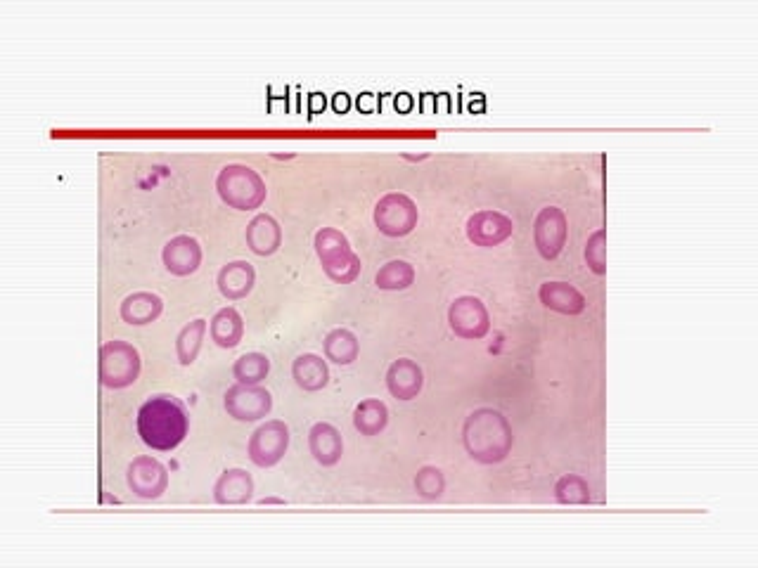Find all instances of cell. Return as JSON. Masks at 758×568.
<instances>
[{"mask_svg": "<svg viewBox=\"0 0 758 568\" xmlns=\"http://www.w3.org/2000/svg\"><path fill=\"white\" fill-rule=\"evenodd\" d=\"M325 275L337 284H349L361 275V256L351 247L349 237L337 228H323L313 240Z\"/></svg>", "mask_w": 758, "mask_h": 568, "instance_id": "obj_4", "label": "cell"}, {"mask_svg": "<svg viewBox=\"0 0 758 568\" xmlns=\"http://www.w3.org/2000/svg\"><path fill=\"white\" fill-rule=\"evenodd\" d=\"M462 445L474 462L500 464L512 453L515 434L503 412L479 408L462 424Z\"/></svg>", "mask_w": 758, "mask_h": 568, "instance_id": "obj_2", "label": "cell"}, {"mask_svg": "<svg viewBox=\"0 0 758 568\" xmlns=\"http://www.w3.org/2000/svg\"><path fill=\"white\" fill-rule=\"evenodd\" d=\"M254 495V479L240 467L226 469L214 483V500L218 505H247Z\"/></svg>", "mask_w": 758, "mask_h": 568, "instance_id": "obj_16", "label": "cell"}, {"mask_svg": "<svg viewBox=\"0 0 758 568\" xmlns=\"http://www.w3.org/2000/svg\"><path fill=\"white\" fill-rule=\"evenodd\" d=\"M216 284L218 292L226 296L228 301H240L244 296L252 294L256 284V270L247 261H230L228 266L218 270Z\"/></svg>", "mask_w": 758, "mask_h": 568, "instance_id": "obj_19", "label": "cell"}, {"mask_svg": "<svg viewBox=\"0 0 758 568\" xmlns=\"http://www.w3.org/2000/svg\"><path fill=\"white\" fill-rule=\"evenodd\" d=\"M586 263L595 275L607 273V230L597 228L586 242Z\"/></svg>", "mask_w": 758, "mask_h": 568, "instance_id": "obj_30", "label": "cell"}, {"mask_svg": "<svg viewBox=\"0 0 758 568\" xmlns=\"http://www.w3.org/2000/svg\"><path fill=\"white\" fill-rule=\"evenodd\" d=\"M538 296H541L545 308L562 315H581L588 306L583 292H578L574 284L569 282H543L541 289H538Z\"/></svg>", "mask_w": 758, "mask_h": 568, "instance_id": "obj_17", "label": "cell"}, {"mask_svg": "<svg viewBox=\"0 0 758 568\" xmlns=\"http://www.w3.org/2000/svg\"><path fill=\"white\" fill-rule=\"evenodd\" d=\"M259 505H285V500L282 497H263V500H259Z\"/></svg>", "mask_w": 758, "mask_h": 568, "instance_id": "obj_31", "label": "cell"}, {"mask_svg": "<svg viewBox=\"0 0 758 568\" xmlns=\"http://www.w3.org/2000/svg\"><path fill=\"white\" fill-rule=\"evenodd\" d=\"M216 190L223 204L237 211H254L266 202L268 190L263 178L247 164H228L218 171Z\"/></svg>", "mask_w": 758, "mask_h": 568, "instance_id": "obj_3", "label": "cell"}, {"mask_svg": "<svg viewBox=\"0 0 758 568\" xmlns=\"http://www.w3.org/2000/svg\"><path fill=\"white\" fill-rule=\"evenodd\" d=\"M323 107H325V98L320 100V95H313V100H311V109H313V112H318V109H323Z\"/></svg>", "mask_w": 758, "mask_h": 568, "instance_id": "obj_32", "label": "cell"}, {"mask_svg": "<svg viewBox=\"0 0 758 568\" xmlns=\"http://www.w3.org/2000/svg\"><path fill=\"white\" fill-rule=\"evenodd\" d=\"M247 247L256 256H273L282 247V228L271 213H259L247 225Z\"/></svg>", "mask_w": 758, "mask_h": 568, "instance_id": "obj_18", "label": "cell"}, {"mask_svg": "<svg viewBox=\"0 0 758 568\" xmlns=\"http://www.w3.org/2000/svg\"><path fill=\"white\" fill-rule=\"evenodd\" d=\"M567 237V213L557 209V206H545V209L538 211L536 221H533V242H536L538 254H541L545 261H552V258L562 254Z\"/></svg>", "mask_w": 758, "mask_h": 568, "instance_id": "obj_10", "label": "cell"}, {"mask_svg": "<svg viewBox=\"0 0 758 568\" xmlns=\"http://www.w3.org/2000/svg\"><path fill=\"white\" fill-rule=\"evenodd\" d=\"M425 372L410 358H398L387 370V389L396 400H413L422 393Z\"/></svg>", "mask_w": 758, "mask_h": 568, "instance_id": "obj_15", "label": "cell"}, {"mask_svg": "<svg viewBox=\"0 0 758 568\" xmlns=\"http://www.w3.org/2000/svg\"><path fill=\"white\" fill-rule=\"evenodd\" d=\"M207 329H209V322L204 318H197L188 322V325L178 332L176 355H178V363H181L183 367H188L197 360L199 351H202L204 337H207Z\"/></svg>", "mask_w": 758, "mask_h": 568, "instance_id": "obj_25", "label": "cell"}, {"mask_svg": "<svg viewBox=\"0 0 758 568\" xmlns=\"http://www.w3.org/2000/svg\"><path fill=\"white\" fill-rule=\"evenodd\" d=\"M413 282L415 268L410 266L408 261H401V258L384 263L375 275L377 289H382V292H403V289H408Z\"/></svg>", "mask_w": 758, "mask_h": 568, "instance_id": "obj_26", "label": "cell"}, {"mask_svg": "<svg viewBox=\"0 0 758 568\" xmlns=\"http://www.w3.org/2000/svg\"><path fill=\"white\" fill-rule=\"evenodd\" d=\"M126 481L140 500H157L169 488V469L150 455H140L128 464Z\"/></svg>", "mask_w": 758, "mask_h": 568, "instance_id": "obj_11", "label": "cell"}, {"mask_svg": "<svg viewBox=\"0 0 758 568\" xmlns=\"http://www.w3.org/2000/svg\"><path fill=\"white\" fill-rule=\"evenodd\" d=\"M289 448V426L280 419H271V422L261 424L249 438L247 453L256 467L268 469L275 467L282 457H285Z\"/></svg>", "mask_w": 758, "mask_h": 568, "instance_id": "obj_9", "label": "cell"}, {"mask_svg": "<svg viewBox=\"0 0 758 568\" xmlns=\"http://www.w3.org/2000/svg\"><path fill=\"white\" fill-rule=\"evenodd\" d=\"M375 218L377 230L387 237H406L417 228L420 221V211L417 204L403 192H389L375 204Z\"/></svg>", "mask_w": 758, "mask_h": 568, "instance_id": "obj_6", "label": "cell"}, {"mask_svg": "<svg viewBox=\"0 0 758 568\" xmlns=\"http://www.w3.org/2000/svg\"><path fill=\"white\" fill-rule=\"evenodd\" d=\"M271 374V360L259 351L244 353L233 363V377L237 384H261Z\"/></svg>", "mask_w": 758, "mask_h": 568, "instance_id": "obj_27", "label": "cell"}, {"mask_svg": "<svg viewBox=\"0 0 758 568\" xmlns=\"http://www.w3.org/2000/svg\"><path fill=\"white\" fill-rule=\"evenodd\" d=\"M334 107H337V109H339V112H344V109H346V107H349V100H346V95H339L337 102H334Z\"/></svg>", "mask_w": 758, "mask_h": 568, "instance_id": "obj_33", "label": "cell"}, {"mask_svg": "<svg viewBox=\"0 0 758 568\" xmlns=\"http://www.w3.org/2000/svg\"><path fill=\"white\" fill-rule=\"evenodd\" d=\"M190 431V415L185 405L171 393L147 398L138 410V436L147 448L171 453L185 441Z\"/></svg>", "mask_w": 758, "mask_h": 568, "instance_id": "obj_1", "label": "cell"}, {"mask_svg": "<svg viewBox=\"0 0 758 568\" xmlns=\"http://www.w3.org/2000/svg\"><path fill=\"white\" fill-rule=\"evenodd\" d=\"M209 334L216 346L235 348L244 337V320L240 311L233 306L221 308V311L209 320Z\"/></svg>", "mask_w": 758, "mask_h": 568, "instance_id": "obj_22", "label": "cell"}, {"mask_svg": "<svg viewBox=\"0 0 758 568\" xmlns=\"http://www.w3.org/2000/svg\"><path fill=\"white\" fill-rule=\"evenodd\" d=\"M162 261L171 275H192L202 266V247L192 235H176L166 242Z\"/></svg>", "mask_w": 758, "mask_h": 568, "instance_id": "obj_13", "label": "cell"}, {"mask_svg": "<svg viewBox=\"0 0 758 568\" xmlns=\"http://www.w3.org/2000/svg\"><path fill=\"white\" fill-rule=\"evenodd\" d=\"M223 408L237 422H259L271 415L273 396L261 384H235L223 396Z\"/></svg>", "mask_w": 758, "mask_h": 568, "instance_id": "obj_7", "label": "cell"}, {"mask_svg": "<svg viewBox=\"0 0 758 568\" xmlns=\"http://www.w3.org/2000/svg\"><path fill=\"white\" fill-rule=\"evenodd\" d=\"M143 370L138 348L128 341H107L100 348V384L107 389H126L136 384Z\"/></svg>", "mask_w": 758, "mask_h": 568, "instance_id": "obj_5", "label": "cell"}, {"mask_svg": "<svg viewBox=\"0 0 758 568\" xmlns=\"http://www.w3.org/2000/svg\"><path fill=\"white\" fill-rule=\"evenodd\" d=\"M164 311V301L162 296L154 292H133L128 294L119 306V315L126 325L133 327H143L150 325L162 315Z\"/></svg>", "mask_w": 758, "mask_h": 568, "instance_id": "obj_20", "label": "cell"}, {"mask_svg": "<svg viewBox=\"0 0 758 568\" xmlns=\"http://www.w3.org/2000/svg\"><path fill=\"white\" fill-rule=\"evenodd\" d=\"M389 424V408L379 398H365L353 410V426L363 436H379Z\"/></svg>", "mask_w": 758, "mask_h": 568, "instance_id": "obj_24", "label": "cell"}, {"mask_svg": "<svg viewBox=\"0 0 758 568\" xmlns=\"http://www.w3.org/2000/svg\"><path fill=\"white\" fill-rule=\"evenodd\" d=\"M555 500L560 505H590L593 495H590V486L583 476L578 474H564L560 481L555 483Z\"/></svg>", "mask_w": 758, "mask_h": 568, "instance_id": "obj_28", "label": "cell"}, {"mask_svg": "<svg viewBox=\"0 0 758 568\" xmlns=\"http://www.w3.org/2000/svg\"><path fill=\"white\" fill-rule=\"evenodd\" d=\"M467 240L477 247H498L503 244L507 237H512L515 232V223H512L510 216L500 211H477L467 218Z\"/></svg>", "mask_w": 758, "mask_h": 568, "instance_id": "obj_12", "label": "cell"}, {"mask_svg": "<svg viewBox=\"0 0 758 568\" xmlns=\"http://www.w3.org/2000/svg\"><path fill=\"white\" fill-rule=\"evenodd\" d=\"M308 450L320 467H334L344 455L342 431L330 422H318L308 431Z\"/></svg>", "mask_w": 758, "mask_h": 568, "instance_id": "obj_14", "label": "cell"}, {"mask_svg": "<svg viewBox=\"0 0 758 568\" xmlns=\"http://www.w3.org/2000/svg\"><path fill=\"white\" fill-rule=\"evenodd\" d=\"M292 377L299 389L304 391H323L330 382V367L327 360L316 353H301L292 363Z\"/></svg>", "mask_w": 758, "mask_h": 568, "instance_id": "obj_21", "label": "cell"}, {"mask_svg": "<svg viewBox=\"0 0 758 568\" xmlns=\"http://www.w3.org/2000/svg\"><path fill=\"white\" fill-rule=\"evenodd\" d=\"M448 325H451L455 337L477 341L484 339L491 329V315L479 296L462 294L448 308Z\"/></svg>", "mask_w": 758, "mask_h": 568, "instance_id": "obj_8", "label": "cell"}, {"mask_svg": "<svg viewBox=\"0 0 758 568\" xmlns=\"http://www.w3.org/2000/svg\"><path fill=\"white\" fill-rule=\"evenodd\" d=\"M415 490L417 495L427 502L441 500L443 493H446V476H443V471L434 467V464H425V467L415 474Z\"/></svg>", "mask_w": 758, "mask_h": 568, "instance_id": "obj_29", "label": "cell"}, {"mask_svg": "<svg viewBox=\"0 0 758 568\" xmlns=\"http://www.w3.org/2000/svg\"><path fill=\"white\" fill-rule=\"evenodd\" d=\"M323 351H325V358L330 360V363L351 365L353 360H358L361 344H358V337L351 332V329L337 327V329H332V332L325 334Z\"/></svg>", "mask_w": 758, "mask_h": 568, "instance_id": "obj_23", "label": "cell"}]
</instances>
